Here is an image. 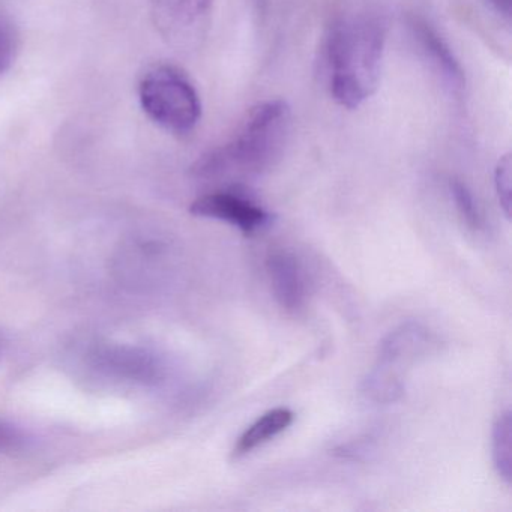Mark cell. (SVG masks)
<instances>
[{
  "label": "cell",
  "mask_w": 512,
  "mask_h": 512,
  "mask_svg": "<svg viewBox=\"0 0 512 512\" xmlns=\"http://www.w3.org/2000/svg\"><path fill=\"white\" fill-rule=\"evenodd\" d=\"M89 361L106 376L140 385H158L166 377L163 359L143 347L98 344L89 353Z\"/></svg>",
  "instance_id": "obj_6"
},
{
  "label": "cell",
  "mask_w": 512,
  "mask_h": 512,
  "mask_svg": "<svg viewBox=\"0 0 512 512\" xmlns=\"http://www.w3.org/2000/svg\"><path fill=\"white\" fill-rule=\"evenodd\" d=\"M410 31L424 58L451 94L460 95L466 88L463 67L442 35L424 17L409 20Z\"/></svg>",
  "instance_id": "obj_8"
},
{
  "label": "cell",
  "mask_w": 512,
  "mask_h": 512,
  "mask_svg": "<svg viewBox=\"0 0 512 512\" xmlns=\"http://www.w3.org/2000/svg\"><path fill=\"white\" fill-rule=\"evenodd\" d=\"M22 442L19 430L8 422L0 421V452L10 451Z\"/></svg>",
  "instance_id": "obj_16"
},
{
  "label": "cell",
  "mask_w": 512,
  "mask_h": 512,
  "mask_svg": "<svg viewBox=\"0 0 512 512\" xmlns=\"http://www.w3.org/2000/svg\"><path fill=\"white\" fill-rule=\"evenodd\" d=\"M494 187L497 199L505 217H511V157L505 155L500 158L494 169Z\"/></svg>",
  "instance_id": "obj_15"
},
{
  "label": "cell",
  "mask_w": 512,
  "mask_h": 512,
  "mask_svg": "<svg viewBox=\"0 0 512 512\" xmlns=\"http://www.w3.org/2000/svg\"><path fill=\"white\" fill-rule=\"evenodd\" d=\"M388 22L374 5L350 7L332 20L323 43L329 94L338 106H364L379 86Z\"/></svg>",
  "instance_id": "obj_1"
},
{
  "label": "cell",
  "mask_w": 512,
  "mask_h": 512,
  "mask_svg": "<svg viewBox=\"0 0 512 512\" xmlns=\"http://www.w3.org/2000/svg\"><path fill=\"white\" fill-rule=\"evenodd\" d=\"M293 421H295V413L287 407H277L263 413L236 440L232 451L233 460H241L245 455L251 454L277 437L278 434L284 433Z\"/></svg>",
  "instance_id": "obj_11"
},
{
  "label": "cell",
  "mask_w": 512,
  "mask_h": 512,
  "mask_svg": "<svg viewBox=\"0 0 512 512\" xmlns=\"http://www.w3.org/2000/svg\"><path fill=\"white\" fill-rule=\"evenodd\" d=\"M190 211L196 217L212 218L232 224L247 236L254 235L271 220L262 206L235 190L205 194L191 205Z\"/></svg>",
  "instance_id": "obj_7"
},
{
  "label": "cell",
  "mask_w": 512,
  "mask_h": 512,
  "mask_svg": "<svg viewBox=\"0 0 512 512\" xmlns=\"http://www.w3.org/2000/svg\"><path fill=\"white\" fill-rule=\"evenodd\" d=\"M490 2L500 14L509 17V14H511V0H490Z\"/></svg>",
  "instance_id": "obj_17"
},
{
  "label": "cell",
  "mask_w": 512,
  "mask_h": 512,
  "mask_svg": "<svg viewBox=\"0 0 512 512\" xmlns=\"http://www.w3.org/2000/svg\"><path fill=\"white\" fill-rule=\"evenodd\" d=\"M511 427V412L505 410L497 416L491 433L494 469L506 485L512 481Z\"/></svg>",
  "instance_id": "obj_12"
},
{
  "label": "cell",
  "mask_w": 512,
  "mask_h": 512,
  "mask_svg": "<svg viewBox=\"0 0 512 512\" xmlns=\"http://www.w3.org/2000/svg\"><path fill=\"white\" fill-rule=\"evenodd\" d=\"M163 256L164 245L160 241L136 236L119 250L116 274L127 286H146L151 281V274L158 260Z\"/></svg>",
  "instance_id": "obj_10"
},
{
  "label": "cell",
  "mask_w": 512,
  "mask_h": 512,
  "mask_svg": "<svg viewBox=\"0 0 512 512\" xmlns=\"http://www.w3.org/2000/svg\"><path fill=\"white\" fill-rule=\"evenodd\" d=\"M436 344V337L427 326L415 320L401 323L380 343L377 362L362 383L365 397L380 404L400 400L406 391L410 365L425 358Z\"/></svg>",
  "instance_id": "obj_4"
},
{
  "label": "cell",
  "mask_w": 512,
  "mask_h": 512,
  "mask_svg": "<svg viewBox=\"0 0 512 512\" xmlns=\"http://www.w3.org/2000/svg\"><path fill=\"white\" fill-rule=\"evenodd\" d=\"M214 0H151L152 19L164 40L194 49L205 38Z\"/></svg>",
  "instance_id": "obj_5"
},
{
  "label": "cell",
  "mask_w": 512,
  "mask_h": 512,
  "mask_svg": "<svg viewBox=\"0 0 512 512\" xmlns=\"http://www.w3.org/2000/svg\"><path fill=\"white\" fill-rule=\"evenodd\" d=\"M266 272L275 301L287 313L298 314L308 301V280L295 254L274 250L266 257Z\"/></svg>",
  "instance_id": "obj_9"
},
{
  "label": "cell",
  "mask_w": 512,
  "mask_h": 512,
  "mask_svg": "<svg viewBox=\"0 0 512 512\" xmlns=\"http://www.w3.org/2000/svg\"><path fill=\"white\" fill-rule=\"evenodd\" d=\"M143 112L167 133L188 136L202 119V101L190 77L173 65L149 68L139 83Z\"/></svg>",
  "instance_id": "obj_3"
},
{
  "label": "cell",
  "mask_w": 512,
  "mask_h": 512,
  "mask_svg": "<svg viewBox=\"0 0 512 512\" xmlns=\"http://www.w3.org/2000/svg\"><path fill=\"white\" fill-rule=\"evenodd\" d=\"M448 190L464 226L470 232L481 233L485 229L484 215L470 188L460 179L451 178L448 182Z\"/></svg>",
  "instance_id": "obj_13"
},
{
  "label": "cell",
  "mask_w": 512,
  "mask_h": 512,
  "mask_svg": "<svg viewBox=\"0 0 512 512\" xmlns=\"http://www.w3.org/2000/svg\"><path fill=\"white\" fill-rule=\"evenodd\" d=\"M20 50V37L16 26L0 16V77L5 76L16 62Z\"/></svg>",
  "instance_id": "obj_14"
},
{
  "label": "cell",
  "mask_w": 512,
  "mask_h": 512,
  "mask_svg": "<svg viewBox=\"0 0 512 512\" xmlns=\"http://www.w3.org/2000/svg\"><path fill=\"white\" fill-rule=\"evenodd\" d=\"M292 133V109L268 100L248 112L235 133L194 163L191 175L202 181L242 182L274 169Z\"/></svg>",
  "instance_id": "obj_2"
}]
</instances>
